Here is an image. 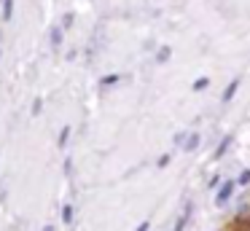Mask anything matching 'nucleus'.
Masks as SVG:
<instances>
[{
	"instance_id": "nucleus-1",
	"label": "nucleus",
	"mask_w": 250,
	"mask_h": 231,
	"mask_svg": "<svg viewBox=\"0 0 250 231\" xmlns=\"http://www.w3.org/2000/svg\"><path fill=\"white\" fill-rule=\"evenodd\" d=\"M234 191H237V183H234V180L221 183V188L215 191V204H218V207H226V204H229V199L234 196Z\"/></svg>"
},
{
	"instance_id": "nucleus-2",
	"label": "nucleus",
	"mask_w": 250,
	"mask_h": 231,
	"mask_svg": "<svg viewBox=\"0 0 250 231\" xmlns=\"http://www.w3.org/2000/svg\"><path fill=\"white\" fill-rule=\"evenodd\" d=\"M237 89H239V78H231L226 84V89H223V94H221V102H231L234 94H237Z\"/></svg>"
},
{
	"instance_id": "nucleus-3",
	"label": "nucleus",
	"mask_w": 250,
	"mask_h": 231,
	"mask_svg": "<svg viewBox=\"0 0 250 231\" xmlns=\"http://www.w3.org/2000/svg\"><path fill=\"white\" fill-rule=\"evenodd\" d=\"M229 148H231V134H226V137L221 140V145H218V148H215V153H212V159H215V161H218V159H223Z\"/></svg>"
},
{
	"instance_id": "nucleus-4",
	"label": "nucleus",
	"mask_w": 250,
	"mask_h": 231,
	"mask_svg": "<svg viewBox=\"0 0 250 231\" xmlns=\"http://www.w3.org/2000/svg\"><path fill=\"white\" fill-rule=\"evenodd\" d=\"M199 143H202V137L196 132L188 134V137H186V143H183V150H186V153H194V150L199 148Z\"/></svg>"
},
{
	"instance_id": "nucleus-5",
	"label": "nucleus",
	"mask_w": 250,
	"mask_h": 231,
	"mask_svg": "<svg viewBox=\"0 0 250 231\" xmlns=\"http://www.w3.org/2000/svg\"><path fill=\"white\" fill-rule=\"evenodd\" d=\"M191 210H194V207H191V204H186L183 215L175 220V229H172V231H183V229H186V223H188V218H191Z\"/></svg>"
},
{
	"instance_id": "nucleus-6",
	"label": "nucleus",
	"mask_w": 250,
	"mask_h": 231,
	"mask_svg": "<svg viewBox=\"0 0 250 231\" xmlns=\"http://www.w3.org/2000/svg\"><path fill=\"white\" fill-rule=\"evenodd\" d=\"M51 48H60L62 46V27H54V30H51Z\"/></svg>"
},
{
	"instance_id": "nucleus-7",
	"label": "nucleus",
	"mask_w": 250,
	"mask_h": 231,
	"mask_svg": "<svg viewBox=\"0 0 250 231\" xmlns=\"http://www.w3.org/2000/svg\"><path fill=\"white\" fill-rule=\"evenodd\" d=\"M169 57H172V48H169V46H162V48H159V54H156V62L164 64Z\"/></svg>"
},
{
	"instance_id": "nucleus-8",
	"label": "nucleus",
	"mask_w": 250,
	"mask_h": 231,
	"mask_svg": "<svg viewBox=\"0 0 250 231\" xmlns=\"http://www.w3.org/2000/svg\"><path fill=\"white\" fill-rule=\"evenodd\" d=\"M234 183H237L239 188L250 186V169H242V172H239V175H237V180H234Z\"/></svg>"
},
{
	"instance_id": "nucleus-9",
	"label": "nucleus",
	"mask_w": 250,
	"mask_h": 231,
	"mask_svg": "<svg viewBox=\"0 0 250 231\" xmlns=\"http://www.w3.org/2000/svg\"><path fill=\"white\" fill-rule=\"evenodd\" d=\"M14 16V0H3V19H11Z\"/></svg>"
},
{
	"instance_id": "nucleus-10",
	"label": "nucleus",
	"mask_w": 250,
	"mask_h": 231,
	"mask_svg": "<svg viewBox=\"0 0 250 231\" xmlns=\"http://www.w3.org/2000/svg\"><path fill=\"white\" fill-rule=\"evenodd\" d=\"M67 140H70V126H65V129L60 132V140H57V145H60V148H65Z\"/></svg>"
},
{
	"instance_id": "nucleus-11",
	"label": "nucleus",
	"mask_w": 250,
	"mask_h": 231,
	"mask_svg": "<svg viewBox=\"0 0 250 231\" xmlns=\"http://www.w3.org/2000/svg\"><path fill=\"white\" fill-rule=\"evenodd\" d=\"M62 223H73V207L70 204H65V207H62Z\"/></svg>"
},
{
	"instance_id": "nucleus-12",
	"label": "nucleus",
	"mask_w": 250,
	"mask_h": 231,
	"mask_svg": "<svg viewBox=\"0 0 250 231\" xmlns=\"http://www.w3.org/2000/svg\"><path fill=\"white\" fill-rule=\"evenodd\" d=\"M119 81H121V75H105V78L103 81H100V86H113V84H119Z\"/></svg>"
},
{
	"instance_id": "nucleus-13",
	"label": "nucleus",
	"mask_w": 250,
	"mask_h": 231,
	"mask_svg": "<svg viewBox=\"0 0 250 231\" xmlns=\"http://www.w3.org/2000/svg\"><path fill=\"white\" fill-rule=\"evenodd\" d=\"M207 86H210V78H199V81H194V91H205Z\"/></svg>"
},
{
	"instance_id": "nucleus-14",
	"label": "nucleus",
	"mask_w": 250,
	"mask_h": 231,
	"mask_svg": "<svg viewBox=\"0 0 250 231\" xmlns=\"http://www.w3.org/2000/svg\"><path fill=\"white\" fill-rule=\"evenodd\" d=\"M169 161H172V156H169V153H164V156H159V161H156V167H159V169H164V167H167V164H169Z\"/></svg>"
},
{
	"instance_id": "nucleus-15",
	"label": "nucleus",
	"mask_w": 250,
	"mask_h": 231,
	"mask_svg": "<svg viewBox=\"0 0 250 231\" xmlns=\"http://www.w3.org/2000/svg\"><path fill=\"white\" fill-rule=\"evenodd\" d=\"M186 137H188V132H180V134H175V145H180V148H183V143H186Z\"/></svg>"
},
{
	"instance_id": "nucleus-16",
	"label": "nucleus",
	"mask_w": 250,
	"mask_h": 231,
	"mask_svg": "<svg viewBox=\"0 0 250 231\" xmlns=\"http://www.w3.org/2000/svg\"><path fill=\"white\" fill-rule=\"evenodd\" d=\"M73 24V14H65L62 16V27H70Z\"/></svg>"
},
{
	"instance_id": "nucleus-17",
	"label": "nucleus",
	"mask_w": 250,
	"mask_h": 231,
	"mask_svg": "<svg viewBox=\"0 0 250 231\" xmlns=\"http://www.w3.org/2000/svg\"><path fill=\"white\" fill-rule=\"evenodd\" d=\"M148 229H151V220H143V223H140V226H137V229H135V231H148Z\"/></svg>"
},
{
	"instance_id": "nucleus-18",
	"label": "nucleus",
	"mask_w": 250,
	"mask_h": 231,
	"mask_svg": "<svg viewBox=\"0 0 250 231\" xmlns=\"http://www.w3.org/2000/svg\"><path fill=\"white\" fill-rule=\"evenodd\" d=\"M41 105H43L41 100H35V102H33V116H38V113H41Z\"/></svg>"
},
{
	"instance_id": "nucleus-19",
	"label": "nucleus",
	"mask_w": 250,
	"mask_h": 231,
	"mask_svg": "<svg viewBox=\"0 0 250 231\" xmlns=\"http://www.w3.org/2000/svg\"><path fill=\"white\" fill-rule=\"evenodd\" d=\"M43 231H57V229H54L51 223H46V226H43Z\"/></svg>"
},
{
	"instance_id": "nucleus-20",
	"label": "nucleus",
	"mask_w": 250,
	"mask_h": 231,
	"mask_svg": "<svg viewBox=\"0 0 250 231\" xmlns=\"http://www.w3.org/2000/svg\"><path fill=\"white\" fill-rule=\"evenodd\" d=\"M239 231H250V229H248V226H245V223H242V229H239Z\"/></svg>"
}]
</instances>
